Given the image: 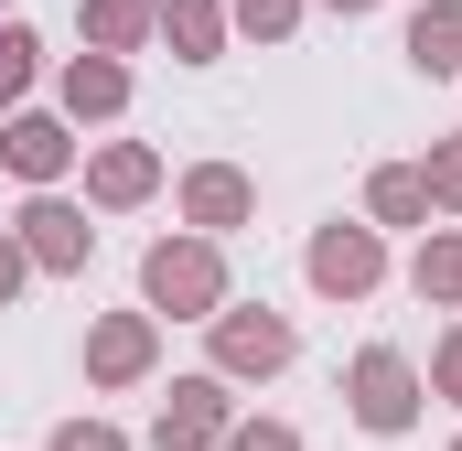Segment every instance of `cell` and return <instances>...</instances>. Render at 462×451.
<instances>
[{"mask_svg": "<svg viewBox=\"0 0 462 451\" xmlns=\"http://www.w3.org/2000/svg\"><path fill=\"white\" fill-rule=\"evenodd\" d=\"M140 290H151V312H172V323H216V312H226L216 236H162V247L140 258Z\"/></svg>", "mask_w": 462, "mask_h": 451, "instance_id": "cell-1", "label": "cell"}, {"mask_svg": "<svg viewBox=\"0 0 462 451\" xmlns=\"http://www.w3.org/2000/svg\"><path fill=\"white\" fill-rule=\"evenodd\" d=\"M345 398H355L365 430H409V419H420V365L387 354V344H365V354L345 365Z\"/></svg>", "mask_w": 462, "mask_h": 451, "instance_id": "cell-2", "label": "cell"}, {"mask_svg": "<svg viewBox=\"0 0 462 451\" xmlns=\"http://www.w3.org/2000/svg\"><path fill=\"white\" fill-rule=\"evenodd\" d=\"M376 269H387L376 226H323V236H312V290H334V301H365V290H376Z\"/></svg>", "mask_w": 462, "mask_h": 451, "instance_id": "cell-3", "label": "cell"}, {"mask_svg": "<svg viewBox=\"0 0 462 451\" xmlns=\"http://www.w3.org/2000/svg\"><path fill=\"white\" fill-rule=\"evenodd\" d=\"M151 441H162V451H205V441H226V376H183V387L162 398Z\"/></svg>", "mask_w": 462, "mask_h": 451, "instance_id": "cell-4", "label": "cell"}, {"mask_svg": "<svg viewBox=\"0 0 462 451\" xmlns=\"http://www.w3.org/2000/svg\"><path fill=\"white\" fill-rule=\"evenodd\" d=\"M87 247H97V226L76 216L65 194H32V205H22V258H32V269H87Z\"/></svg>", "mask_w": 462, "mask_h": 451, "instance_id": "cell-5", "label": "cell"}, {"mask_svg": "<svg viewBox=\"0 0 462 451\" xmlns=\"http://www.w3.org/2000/svg\"><path fill=\"white\" fill-rule=\"evenodd\" d=\"M216 365L226 376H280L291 365V323L280 312H216Z\"/></svg>", "mask_w": 462, "mask_h": 451, "instance_id": "cell-6", "label": "cell"}, {"mask_svg": "<svg viewBox=\"0 0 462 451\" xmlns=\"http://www.w3.org/2000/svg\"><path fill=\"white\" fill-rule=\"evenodd\" d=\"M247 172H226V161H205V172H183V216L205 226V236H226V226H247Z\"/></svg>", "mask_w": 462, "mask_h": 451, "instance_id": "cell-7", "label": "cell"}, {"mask_svg": "<svg viewBox=\"0 0 462 451\" xmlns=\"http://www.w3.org/2000/svg\"><path fill=\"white\" fill-rule=\"evenodd\" d=\"M87 376H108V387L151 376V312H118V323H97V334H87Z\"/></svg>", "mask_w": 462, "mask_h": 451, "instance_id": "cell-8", "label": "cell"}, {"mask_svg": "<svg viewBox=\"0 0 462 451\" xmlns=\"http://www.w3.org/2000/svg\"><path fill=\"white\" fill-rule=\"evenodd\" d=\"M0 161H11L22 183H54V172L76 161V140H65V118H11V129H0Z\"/></svg>", "mask_w": 462, "mask_h": 451, "instance_id": "cell-9", "label": "cell"}, {"mask_svg": "<svg viewBox=\"0 0 462 451\" xmlns=\"http://www.w3.org/2000/svg\"><path fill=\"white\" fill-rule=\"evenodd\" d=\"M409 65H420V76H462V0H420V22H409Z\"/></svg>", "mask_w": 462, "mask_h": 451, "instance_id": "cell-10", "label": "cell"}, {"mask_svg": "<svg viewBox=\"0 0 462 451\" xmlns=\"http://www.w3.org/2000/svg\"><path fill=\"white\" fill-rule=\"evenodd\" d=\"M162 43H172L183 65H216V54H226V11H216V0H162Z\"/></svg>", "mask_w": 462, "mask_h": 451, "instance_id": "cell-11", "label": "cell"}, {"mask_svg": "<svg viewBox=\"0 0 462 451\" xmlns=\"http://www.w3.org/2000/svg\"><path fill=\"white\" fill-rule=\"evenodd\" d=\"M76 22H87V54H108V65H118V54H129L151 22H162V0H87Z\"/></svg>", "mask_w": 462, "mask_h": 451, "instance_id": "cell-12", "label": "cell"}, {"mask_svg": "<svg viewBox=\"0 0 462 451\" xmlns=\"http://www.w3.org/2000/svg\"><path fill=\"white\" fill-rule=\"evenodd\" d=\"M151 183H162V161H151L140 140H118V151H97V172H87V194H97V205H140Z\"/></svg>", "mask_w": 462, "mask_h": 451, "instance_id": "cell-13", "label": "cell"}, {"mask_svg": "<svg viewBox=\"0 0 462 451\" xmlns=\"http://www.w3.org/2000/svg\"><path fill=\"white\" fill-rule=\"evenodd\" d=\"M65 108H76V118L129 108V65H108V54H76V65H65Z\"/></svg>", "mask_w": 462, "mask_h": 451, "instance_id": "cell-14", "label": "cell"}, {"mask_svg": "<svg viewBox=\"0 0 462 451\" xmlns=\"http://www.w3.org/2000/svg\"><path fill=\"white\" fill-rule=\"evenodd\" d=\"M365 216H376V226H420V216H430V183H420V161H387V172L365 183Z\"/></svg>", "mask_w": 462, "mask_h": 451, "instance_id": "cell-15", "label": "cell"}, {"mask_svg": "<svg viewBox=\"0 0 462 451\" xmlns=\"http://www.w3.org/2000/svg\"><path fill=\"white\" fill-rule=\"evenodd\" d=\"M409 280H420V301H452V312H462V236H430Z\"/></svg>", "mask_w": 462, "mask_h": 451, "instance_id": "cell-16", "label": "cell"}, {"mask_svg": "<svg viewBox=\"0 0 462 451\" xmlns=\"http://www.w3.org/2000/svg\"><path fill=\"white\" fill-rule=\"evenodd\" d=\"M32 54H43V43H32L22 22H0V108H11L22 87H32Z\"/></svg>", "mask_w": 462, "mask_h": 451, "instance_id": "cell-17", "label": "cell"}, {"mask_svg": "<svg viewBox=\"0 0 462 451\" xmlns=\"http://www.w3.org/2000/svg\"><path fill=\"white\" fill-rule=\"evenodd\" d=\"M420 183H430V205H462V140H441V151L420 161Z\"/></svg>", "mask_w": 462, "mask_h": 451, "instance_id": "cell-18", "label": "cell"}, {"mask_svg": "<svg viewBox=\"0 0 462 451\" xmlns=\"http://www.w3.org/2000/svg\"><path fill=\"white\" fill-rule=\"evenodd\" d=\"M236 22H247V32H258V43H280V32H291V22H301V0H236Z\"/></svg>", "mask_w": 462, "mask_h": 451, "instance_id": "cell-19", "label": "cell"}, {"mask_svg": "<svg viewBox=\"0 0 462 451\" xmlns=\"http://www.w3.org/2000/svg\"><path fill=\"white\" fill-rule=\"evenodd\" d=\"M54 451H129V441H118L108 419H65V430H54Z\"/></svg>", "mask_w": 462, "mask_h": 451, "instance_id": "cell-20", "label": "cell"}, {"mask_svg": "<svg viewBox=\"0 0 462 451\" xmlns=\"http://www.w3.org/2000/svg\"><path fill=\"white\" fill-rule=\"evenodd\" d=\"M226 451H301V441H291L280 419H247V430H226Z\"/></svg>", "mask_w": 462, "mask_h": 451, "instance_id": "cell-21", "label": "cell"}, {"mask_svg": "<svg viewBox=\"0 0 462 451\" xmlns=\"http://www.w3.org/2000/svg\"><path fill=\"white\" fill-rule=\"evenodd\" d=\"M22 269H32V258H22V236H0V301L22 290Z\"/></svg>", "mask_w": 462, "mask_h": 451, "instance_id": "cell-22", "label": "cell"}, {"mask_svg": "<svg viewBox=\"0 0 462 451\" xmlns=\"http://www.w3.org/2000/svg\"><path fill=\"white\" fill-rule=\"evenodd\" d=\"M430 376H441V387H452V398H462V334L441 344V365H430Z\"/></svg>", "mask_w": 462, "mask_h": 451, "instance_id": "cell-23", "label": "cell"}, {"mask_svg": "<svg viewBox=\"0 0 462 451\" xmlns=\"http://www.w3.org/2000/svg\"><path fill=\"white\" fill-rule=\"evenodd\" d=\"M323 11H345V22H355V11H376V0H323Z\"/></svg>", "mask_w": 462, "mask_h": 451, "instance_id": "cell-24", "label": "cell"}]
</instances>
